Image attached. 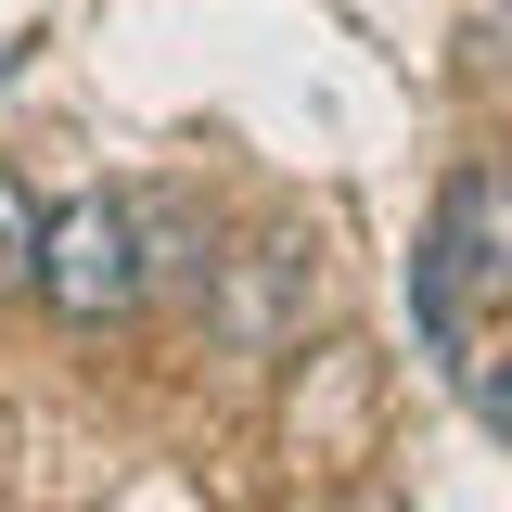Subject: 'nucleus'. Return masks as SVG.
<instances>
[{
	"label": "nucleus",
	"mask_w": 512,
	"mask_h": 512,
	"mask_svg": "<svg viewBox=\"0 0 512 512\" xmlns=\"http://www.w3.org/2000/svg\"><path fill=\"white\" fill-rule=\"evenodd\" d=\"M500 308H512V167H448L436 218L410 244V320H423V346L461 372Z\"/></svg>",
	"instance_id": "f257e3e1"
},
{
	"label": "nucleus",
	"mask_w": 512,
	"mask_h": 512,
	"mask_svg": "<svg viewBox=\"0 0 512 512\" xmlns=\"http://www.w3.org/2000/svg\"><path fill=\"white\" fill-rule=\"evenodd\" d=\"M26 295H39L52 320H77V333L128 320L141 295H154L141 205H128V192H77V205H52V218H39V269H26Z\"/></svg>",
	"instance_id": "f03ea898"
},
{
	"label": "nucleus",
	"mask_w": 512,
	"mask_h": 512,
	"mask_svg": "<svg viewBox=\"0 0 512 512\" xmlns=\"http://www.w3.org/2000/svg\"><path fill=\"white\" fill-rule=\"evenodd\" d=\"M295 295H308V244L269 231L256 269H244V295H231V333H244V346H282V308H295Z\"/></svg>",
	"instance_id": "7ed1b4c3"
},
{
	"label": "nucleus",
	"mask_w": 512,
	"mask_h": 512,
	"mask_svg": "<svg viewBox=\"0 0 512 512\" xmlns=\"http://www.w3.org/2000/svg\"><path fill=\"white\" fill-rule=\"evenodd\" d=\"M39 218H52L39 180H26V167H0V295H26V269H39Z\"/></svg>",
	"instance_id": "20e7f679"
},
{
	"label": "nucleus",
	"mask_w": 512,
	"mask_h": 512,
	"mask_svg": "<svg viewBox=\"0 0 512 512\" xmlns=\"http://www.w3.org/2000/svg\"><path fill=\"white\" fill-rule=\"evenodd\" d=\"M461 384H474L487 436H512V346H474V359H461Z\"/></svg>",
	"instance_id": "39448f33"
},
{
	"label": "nucleus",
	"mask_w": 512,
	"mask_h": 512,
	"mask_svg": "<svg viewBox=\"0 0 512 512\" xmlns=\"http://www.w3.org/2000/svg\"><path fill=\"white\" fill-rule=\"evenodd\" d=\"M346 512H397V500H384V487H359V500H346Z\"/></svg>",
	"instance_id": "423d86ee"
}]
</instances>
